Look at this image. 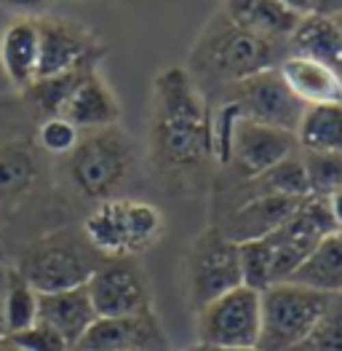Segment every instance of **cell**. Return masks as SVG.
Returning <instances> with one entry per match:
<instances>
[{"instance_id": "cell-22", "label": "cell", "mask_w": 342, "mask_h": 351, "mask_svg": "<svg viewBox=\"0 0 342 351\" xmlns=\"http://www.w3.org/2000/svg\"><path fill=\"white\" fill-rule=\"evenodd\" d=\"M294 137L302 153H342V102L305 108Z\"/></svg>"}, {"instance_id": "cell-10", "label": "cell", "mask_w": 342, "mask_h": 351, "mask_svg": "<svg viewBox=\"0 0 342 351\" xmlns=\"http://www.w3.org/2000/svg\"><path fill=\"white\" fill-rule=\"evenodd\" d=\"M35 22H38V32H40L38 78H51V75L96 67L102 49L91 29H86L78 22H70V19L49 16V14Z\"/></svg>"}, {"instance_id": "cell-15", "label": "cell", "mask_w": 342, "mask_h": 351, "mask_svg": "<svg viewBox=\"0 0 342 351\" xmlns=\"http://www.w3.org/2000/svg\"><path fill=\"white\" fill-rule=\"evenodd\" d=\"M300 204H302V199L276 196V193H254L252 199H246L244 204H238L233 209L222 234L228 236L230 241H235V244L270 236L297 212Z\"/></svg>"}, {"instance_id": "cell-37", "label": "cell", "mask_w": 342, "mask_h": 351, "mask_svg": "<svg viewBox=\"0 0 342 351\" xmlns=\"http://www.w3.org/2000/svg\"><path fill=\"white\" fill-rule=\"evenodd\" d=\"M5 261V252H3V244H0V263Z\"/></svg>"}, {"instance_id": "cell-19", "label": "cell", "mask_w": 342, "mask_h": 351, "mask_svg": "<svg viewBox=\"0 0 342 351\" xmlns=\"http://www.w3.org/2000/svg\"><path fill=\"white\" fill-rule=\"evenodd\" d=\"M96 311L86 287L62 290V293H38V322L49 324L75 349L83 332L94 324Z\"/></svg>"}, {"instance_id": "cell-32", "label": "cell", "mask_w": 342, "mask_h": 351, "mask_svg": "<svg viewBox=\"0 0 342 351\" xmlns=\"http://www.w3.org/2000/svg\"><path fill=\"white\" fill-rule=\"evenodd\" d=\"M326 204H329V212H332L334 228L342 231V188H337L334 193H329V196H326Z\"/></svg>"}, {"instance_id": "cell-39", "label": "cell", "mask_w": 342, "mask_h": 351, "mask_svg": "<svg viewBox=\"0 0 342 351\" xmlns=\"http://www.w3.org/2000/svg\"><path fill=\"white\" fill-rule=\"evenodd\" d=\"M193 351H196V349H193Z\"/></svg>"}, {"instance_id": "cell-7", "label": "cell", "mask_w": 342, "mask_h": 351, "mask_svg": "<svg viewBox=\"0 0 342 351\" xmlns=\"http://www.w3.org/2000/svg\"><path fill=\"white\" fill-rule=\"evenodd\" d=\"M262 327V293L238 285L228 293L203 303L196 317L198 346L249 349L259 343Z\"/></svg>"}, {"instance_id": "cell-17", "label": "cell", "mask_w": 342, "mask_h": 351, "mask_svg": "<svg viewBox=\"0 0 342 351\" xmlns=\"http://www.w3.org/2000/svg\"><path fill=\"white\" fill-rule=\"evenodd\" d=\"M278 73L289 91L305 105H337L342 102V75L324 62L302 54H286L278 62Z\"/></svg>"}, {"instance_id": "cell-30", "label": "cell", "mask_w": 342, "mask_h": 351, "mask_svg": "<svg viewBox=\"0 0 342 351\" xmlns=\"http://www.w3.org/2000/svg\"><path fill=\"white\" fill-rule=\"evenodd\" d=\"M0 5L8 8L11 14H16L19 19H40L49 14L54 0H0Z\"/></svg>"}, {"instance_id": "cell-13", "label": "cell", "mask_w": 342, "mask_h": 351, "mask_svg": "<svg viewBox=\"0 0 342 351\" xmlns=\"http://www.w3.org/2000/svg\"><path fill=\"white\" fill-rule=\"evenodd\" d=\"M73 351H166L153 308L129 317H96Z\"/></svg>"}, {"instance_id": "cell-38", "label": "cell", "mask_w": 342, "mask_h": 351, "mask_svg": "<svg viewBox=\"0 0 342 351\" xmlns=\"http://www.w3.org/2000/svg\"><path fill=\"white\" fill-rule=\"evenodd\" d=\"M0 343H3V341H0Z\"/></svg>"}, {"instance_id": "cell-11", "label": "cell", "mask_w": 342, "mask_h": 351, "mask_svg": "<svg viewBox=\"0 0 342 351\" xmlns=\"http://www.w3.org/2000/svg\"><path fill=\"white\" fill-rule=\"evenodd\" d=\"M88 298L96 317H129L150 311V293L142 274L129 261H105L88 285Z\"/></svg>"}, {"instance_id": "cell-33", "label": "cell", "mask_w": 342, "mask_h": 351, "mask_svg": "<svg viewBox=\"0 0 342 351\" xmlns=\"http://www.w3.org/2000/svg\"><path fill=\"white\" fill-rule=\"evenodd\" d=\"M313 14H324V16H337L342 14V0H315Z\"/></svg>"}, {"instance_id": "cell-14", "label": "cell", "mask_w": 342, "mask_h": 351, "mask_svg": "<svg viewBox=\"0 0 342 351\" xmlns=\"http://www.w3.org/2000/svg\"><path fill=\"white\" fill-rule=\"evenodd\" d=\"M59 118L70 121L81 134L83 132H102L118 123L120 118V105L113 94L110 84L99 75V70H86L78 78L75 88L64 99Z\"/></svg>"}, {"instance_id": "cell-16", "label": "cell", "mask_w": 342, "mask_h": 351, "mask_svg": "<svg viewBox=\"0 0 342 351\" xmlns=\"http://www.w3.org/2000/svg\"><path fill=\"white\" fill-rule=\"evenodd\" d=\"M222 14L235 27L246 29L249 35L273 46H286L302 19L300 14L286 8L281 0H225Z\"/></svg>"}, {"instance_id": "cell-25", "label": "cell", "mask_w": 342, "mask_h": 351, "mask_svg": "<svg viewBox=\"0 0 342 351\" xmlns=\"http://www.w3.org/2000/svg\"><path fill=\"white\" fill-rule=\"evenodd\" d=\"M302 164L311 196L326 199L329 193L342 188V153H302Z\"/></svg>"}, {"instance_id": "cell-29", "label": "cell", "mask_w": 342, "mask_h": 351, "mask_svg": "<svg viewBox=\"0 0 342 351\" xmlns=\"http://www.w3.org/2000/svg\"><path fill=\"white\" fill-rule=\"evenodd\" d=\"M5 341L25 351H73L70 343L59 335L57 330H51L49 324H43V322H35L32 327L22 330V332H14V335H8Z\"/></svg>"}, {"instance_id": "cell-20", "label": "cell", "mask_w": 342, "mask_h": 351, "mask_svg": "<svg viewBox=\"0 0 342 351\" xmlns=\"http://www.w3.org/2000/svg\"><path fill=\"white\" fill-rule=\"evenodd\" d=\"M286 46L289 54H302L315 62H324L342 75V29L337 27L334 16H324V14L302 16Z\"/></svg>"}, {"instance_id": "cell-1", "label": "cell", "mask_w": 342, "mask_h": 351, "mask_svg": "<svg viewBox=\"0 0 342 351\" xmlns=\"http://www.w3.org/2000/svg\"><path fill=\"white\" fill-rule=\"evenodd\" d=\"M153 147L158 164L196 167L211 156L209 110L193 73L169 67L153 84Z\"/></svg>"}, {"instance_id": "cell-23", "label": "cell", "mask_w": 342, "mask_h": 351, "mask_svg": "<svg viewBox=\"0 0 342 351\" xmlns=\"http://www.w3.org/2000/svg\"><path fill=\"white\" fill-rule=\"evenodd\" d=\"M249 182L256 185V193H276V196H291V199L311 196L308 175H305V164H302L300 150L294 156L284 158L281 164H276L273 169H267L265 175H259L256 180H249Z\"/></svg>"}, {"instance_id": "cell-31", "label": "cell", "mask_w": 342, "mask_h": 351, "mask_svg": "<svg viewBox=\"0 0 342 351\" xmlns=\"http://www.w3.org/2000/svg\"><path fill=\"white\" fill-rule=\"evenodd\" d=\"M8 279H11V268H5V265L0 263V341H5V319H3V308H5Z\"/></svg>"}, {"instance_id": "cell-9", "label": "cell", "mask_w": 342, "mask_h": 351, "mask_svg": "<svg viewBox=\"0 0 342 351\" xmlns=\"http://www.w3.org/2000/svg\"><path fill=\"white\" fill-rule=\"evenodd\" d=\"M187 279L198 308L217 295L244 285L238 244L230 241L222 231H206L198 236L187 258Z\"/></svg>"}, {"instance_id": "cell-35", "label": "cell", "mask_w": 342, "mask_h": 351, "mask_svg": "<svg viewBox=\"0 0 342 351\" xmlns=\"http://www.w3.org/2000/svg\"><path fill=\"white\" fill-rule=\"evenodd\" d=\"M196 351H262L256 346H249V349H220V346H198Z\"/></svg>"}, {"instance_id": "cell-4", "label": "cell", "mask_w": 342, "mask_h": 351, "mask_svg": "<svg viewBox=\"0 0 342 351\" xmlns=\"http://www.w3.org/2000/svg\"><path fill=\"white\" fill-rule=\"evenodd\" d=\"M105 263V258L86 241V236L59 231L27 247L19 258L16 271L32 285L35 293H62L86 287L91 274Z\"/></svg>"}, {"instance_id": "cell-8", "label": "cell", "mask_w": 342, "mask_h": 351, "mask_svg": "<svg viewBox=\"0 0 342 351\" xmlns=\"http://www.w3.org/2000/svg\"><path fill=\"white\" fill-rule=\"evenodd\" d=\"M228 99L238 108L244 121L265 123L286 132H297L305 105L289 91L278 67L262 70L228 86Z\"/></svg>"}, {"instance_id": "cell-27", "label": "cell", "mask_w": 342, "mask_h": 351, "mask_svg": "<svg viewBox=\"0 0 342 351\" xmlns=\"http://www.w3.org/2000/svg\"><path fill=\"white\" fill-rule=\"evenodd\" d=\"M81 132L70 123V121H64V118H43V123H40V129H38V143L46 147L49 153H54V156H70L78 143H81Z\"/></svg>"}, {"instance_id": "cell-26", "label": "cell", "mask_w": 342, "mask_h": 351, "mask_svg": "<svg viewBox=\"0 0 342 351\" xmlns=\"http://www.w3.org/2000/svg\"><path fill=\"white\" fill-rule=\"evenodd\" d=\"M291 351H342V295H334L324 317Z\"/></svg>"}, {"instance_id": "cell-36", "label": "cell", "mask_w": 342, "mask_h": 351, "mask_svg": "<svg viewBox=\"0 0 342 351\" xmlns=\"http://www.w3.org/2000/svg\"><path fill=\"white\" fill-rule=\"evenodd\" d=\"M334 22H337V27L342 29V14H337V16H334Z\"/></svg>"}, {"instance_id": "cell-18", "label": "cell", "mask_w": 342, "mask_h": 351, "mask_svg": "<svg viewBox=\"0 0 342 351\" xmlns=\"http://www.w3.org/2000/svg\"><path fill=\"white\" fill-rule=\"evenodd\" d=\"M0 67L16 88L38 81L40 67V32L35 19H14L0 35Z\"/></svg>"}, {"instance_id": "cell-6", "label": "cell", "mask_w": 342, "mask_h": 351, "mask_svg": "<svg viewBox=\"0 0 342 351\" xmlns=\"http://www.w3.org/2000/svg\"><path fill=\"white\" fill-rule=\"evenodd\" d=\"M131 169V145L115 132V126L102 132H86L78 147L70 153L73 185L96 202L113 199Z\"/></svg>"}, {"instance_id": "cell-34", "label": "cell", "mask_w": 342, "mask_h": 351, "mask_svg": "<svg viewBox=\"0 0 342 351\" xmlns=\"http://www.w3.org/2000/svg\"><path fill=\"white\" fill-rule=\"evenodd\" d=\"M286 8H291L294 14H300V16H308V14H313L315 11V0H281Z\"/></svg>"}, {"instance_id": "cell-2", "label": "cell", "mask_w": 342, "mask_h": 351, "mask_svg": "<svg viewBox=\"0 0 342 351\" xmlns=\"http://www.w3.org/2000/svg\"><path fill=\"white\" fill-rule=\"evenodd\" d=\"M289 54L286 46H273L259 40L246 29L235 27L220 11L200 29L193 46V70L198 78H206L217 86H233L262 70L278 67V62ZM193 75V78H196Z\"/></svg>"}, {"instance_id": "cell-3", "label": "cell", "mask_w": 342, "mask_h": 351, "mask_svg": "<svg viewBox=\"0 0 342 351\" xmlns=\"http://www.w3.org/2000/svg\"><path fill=\"white\" fill-rule=\"evenodd\" d=\"M163 234V215L140 199L113 196L86 217V241L105 261H129L153 247Z\"/></svg>"}, {"instance_id": "cell-5", "label": "cell", "mask_w": 342, "mask_h": 351, "mask_svg": "<svg viewBox=\"0 0 342 351\" xmlns=\"http://www.w3.org/2000/svg\"><path fill=\"white\" fill-rule=\"evenodd\" d=\"M334 295L318 293L297 282H281L262 290V351H291L324 317Z\"/></svg>"}, {"instance_id": "cell-24", "label": "cell", "mask_w": 342, "mask_h": 351, "mask_svg": "<svg viewBox=\"0 0 342 351\" xmlns=\"http://www.w3.org/2000/svg\"><path fill=\"white\" fill-rule=\"evenodd\" d=\"M3 319H5V338L14 335V332H22V330H27L38 322V293L32 290L29 282L22 279V274L16 268H11Z\"/></svg>"}, {"instance_id": "cell-28", "label": "cell", "mask_w": 342, "mask_h": 351, "mask_svg": "<svg viewBox=\"0 0 342 351\" xmlns=\"http://www.w3.org/2000/svg\"><path fill=\"white\" fill-rule=\"evenodd\" d=\"M35 177V167L25 153L8 150L0 156V193H16L25 191Z\"/></svg>"}, {"instance_id": "cell-21", "label": "cell", "mask_w": 342, "mask_h": 351, "mask_svg": "<svg viewBox=\"0 0 342 351\" xmlns=\"http://www.w3.org/2000/svg\"><path fill=\"white\" fill-rule=\"evenodd\" d=\"M289 282H297L302 287L326 295H342V231L321 239L318 247Z\"/></svg>"}, {"instance_id": "cell-12", "label": "cell", "mask_w": 342, "mask_h": 351, "mask_svg": "<svg viewBox=\"0 0 342 351\" xmlns=\"http://www.w3.org/2000/svg\"><path fill=\"white\" fill-rule=\"evenodd\" d=\"M300 150L294 132L265 126V123H252V121H238L235 137L230 147V164L244 180H256L281 164L284 158L294 156Z\"/></svg>"}]
</instances>
